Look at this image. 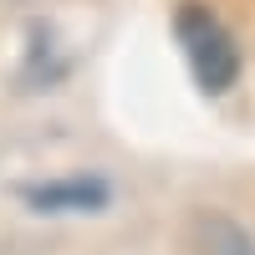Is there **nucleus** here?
I'll return each instance as SVG.
<instances>
[{
  "instance_id": "nucleus-1",
  "label": "nucleus",
  "mask_w": 255,
  "mask_h": 255,
  "mask_svg": "<svg viewBox=\"0 0 255 255\" xmlns=\"http://www.w3.org/2000/svg\"><path fill=\"white\" fill-rule=\"evenodd\" d=\"M174 26H179L184 56H189V67H194L199 87H204V92H230V82L240 77V56H235L230 31H225L204 5H184Z\"/></svg>"
},
{
  "instance_id": "nucleus-3",
  "label": "nucleus",
  "mask_w": 255,
  "mask_h": 255,
  "mask_svg": "<svg viewBox=\"0 0 255 255\" xmlns=\"http://www.w3.org/2000/svg\"><path fill=\"white\" fill-rule=\"evenodd\" d=\"M102 199H108L102 184H51V189H36L31 194V204H41V209H92Z\"/></svg>"
},
{
  "instance_id": "nucleus-2",
  "label": "nucleus",
  "mask_w": 255,
  "mask_h": 255,
  "mask_svg": "<svg viewBox=\"0 0 255 255\" xmlns=\"http://www.w3.org/2000/svg\"><path fill=\"white\" fill-rule=\"evenodd\" d=\"M189 235L199 255H255V235L225 209H199L189 220Z\"/></svg>"
}]
</instances>
